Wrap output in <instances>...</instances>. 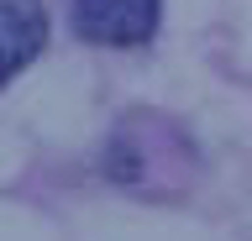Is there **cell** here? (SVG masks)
<instances>
[{
  "label": "cell",
  "mask_w": 252,
  "mask_h": 241,
  "mask_svg": "<svg viewBox=\"0 0 252 241\" xmlns=\"http://www.w3.org/2000/svg\"><path fill=\"white\" fill-rule=\"evenodd\" d=\"M74 32L100 48H137L158 32V0H74Z\"/></svg>",
  "instance_id": "1"
},
{
  "label": "cell",
  "mask_w": 252,
  "mask_h": 241,
  "mask_svg": "<svg viewBox=\"0 0 252 241\" xmlns=\"http://www.w3.org/2000/svg\"><path fill=\"white\" fill-rule=\"evenodd\" d=\"M47 42V11L42 0H0V84L42 53Z\"/></svg>",
  "instance_id": "2"
}]
</instances>
